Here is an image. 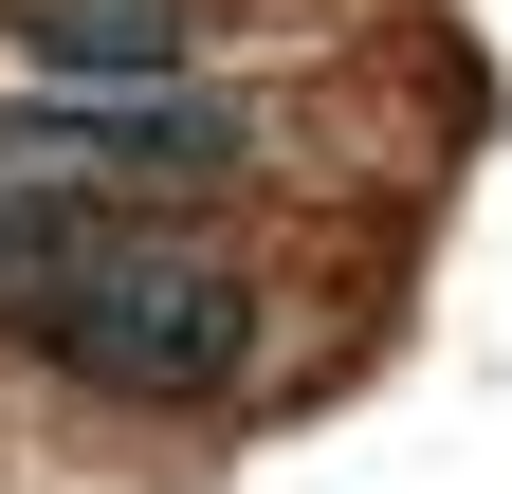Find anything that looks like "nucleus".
<instances>
[{
    "instance_id": "1",
    "label": "nucleus",
    "mask_w": 512,
    "mask_h": 494,
    "mask_svg": "<svg viewBox=\"0 0 512 494\" xmlns=\"http://www.w3.org/2000/svg\"><path fill=\"white\" fill-rule=\"evenodd\" d=\"M0 330L110 403H220L256 366V293H238V257H202L165 220H74L55 257L0 275Z\"/></svg>"
}]
</instances>
